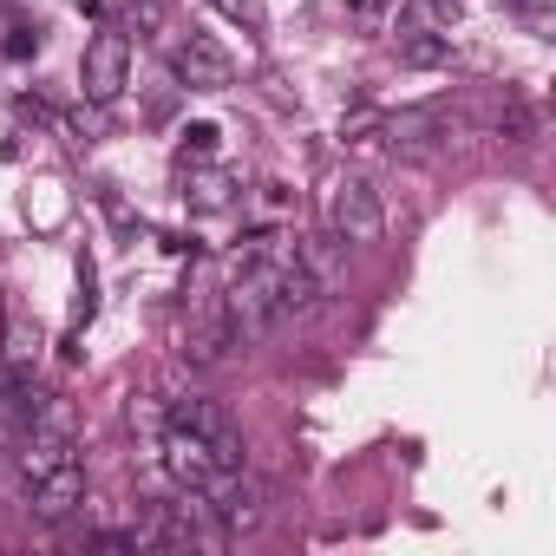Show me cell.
<instances>
[{
    "mask_svg": "<svg viewBox=\"0 0 556 556\" xmlns=\"http://www.w3.org/2000/svg\"><path fill=\"white\" fill-rule=\"evenodd\" d=\"M125 14H131V27H144V34H157V27H164V0H131V8H125Z\"/></svg>",
    "mask_w": 556,
    "mask_h": 556,
    "instance_id": "18",
    "label": "cell"
},
{
    "mask_svg": "<svg viewBox=\"0 0 556 556\" xmlns=\"http://www.w3.org/2000/svg\"><path fill=\"white\" fill-rule=\"evenodd\" d=\"M177 197L197 216H223V210H236V177L210 157H177Z\"/></svg>",
    "mask_w": 556,
    "mask_h": 556,
    "instance_id": "8",
    "label": "cell"
},
{
    "mask_svg": "<svg viewBox=\"0 0 556 556\" xmlns=\"http://www.w3.org/2000/svg\"><path fill=\"white\" fill-rule=\"evenodd\" d=\"M400 60H406V66H419V73H432V66H452V34L413 27V34H400Z\"/></svg>",
    "mask_w": 556,
    "mask_h": 556,
    "instance_id": "11",
    "label": "cell"
},
{
    "mask_svg": "<svg viewBox=\"0 0 556 556\" xmlns=\"http://www.w3.org/2000/svg\"><path fill=\"white\" fill-rule=\"evenodd\" d=\"M170 419H177V426H190V432H203V439H210V452H216L223 465H242V432H236V419H229L216 400H177V406H170Z\"/></svg>",
    "mask_w": 556,
    "mask_h": 556,
    "instance_id": "9",
    "label": "cell"
},
{
    "mask_svg": "<svg viewBox=\"0 0 556 556\" xmlns=\"http://www.w3.org/2000/svg\"><path fill=\"white\" fill-rule=\"evenodd\" d=\"M380 229H387L380 190H374L367 177H334V184H328V236L367 249V242H380Z\"/></svg>",
    "mask_w": 556,
    "mask_h": 556,
    "instance_id": "2",
    "label": "cell"
},
{
    "mask_svg": "<svg viewBox=\"0 0 556 556\" xmlns=\"http://www.w3.org/2000/svg\"><path fill=\"white\" fill-rule=\"evenodd\" d=\"M517 8H530V0H517Z\"/></svg>",
    "mask_w": 556,
    "mask_h": 556,
    "instance_id": "22",
    "label": "cell"
},
{
    "mask_svg": "<svg viewBox=\"0 0 556 556\" xmlns=\"http://www.w3.org/2000/svg\"><path fill=\"white\" fill-rule=\"evenodd\" d=\"M216 151V125H190L184 131V157H210Z\"/></svg>",
    "mask_w": 556,
    "mask_h": 556,
    "instance_id": "19",
    "label": "cell"
},
{
    "mask_svg": "<svg viewBox=\"0 0 556 556\" xmlns=\"http://www.w3.org/2000/svg\"><path fill=\"white\" fill-rule=\"evenodd\" d=\"M216 14H229L236 27L262 34V27H268V0H216Z\"/></svg>",
    "mask_w": 556,
    "mask_h": 556,
    "instance_id": "16",
    "label": "cell"
},
{
    "mask_svg": "<svg viewBox=\"0 0 556 556\" xmlns=\"http://www.w3.org/2000/svg\"><path fill=\"white\" fill-rule=\"evenodd\" d=\"M380 125H387L380 105H354V112H341V144H354V151H380Z\"/></svg>",
    "mask_w": 556,
    "mask_h": 556,
    "instance_id": "12",
    "label": "cell"
},
{
    "mask_svg": "<svg viewBox=\"0 0 556 556\" xmlns=\"http://www.w3.org/2000/svg\"><path fill=\"white\" fill-rule=\"evenodd\" d=\"M131 86V34L125 27H99L79 53V92L92 105H118V92Z\"/></svg>",
    "mask_w": 556,
    "mask_h": 556,
    "instance_id": "1",
    "label": "cell"
},
{
    "mask_svg": "<svg viewBox=\"0 0 556 556\" xmlns=\"http://www.w3.org/2000/svg\"><path fill=\"white\" fill-rule=\"evenodd\" d=\"M125 419H131V432H144V439L157 445V432H164V419H170V406H157L151 393H138V400L125 406Z\"/></svg>",
    "mask_w": 556,
    "mask_h": 556,
    "instance_id": "14",
    "label": "cell"
},
{
    "mask_svg": "<svg viewBox=\"0 0 556 556\" xmlns=\"http://www.w3.org/2000/svg\"><path fill=\"white\" fill-rule=\"evenodd\" d=\"M295 210H302V197H295L289 184H262V197H255V216H262V223H289Z\"/></svg>",
    "mask_w": 556,
    "mask_h": 556,
    "instance_id": "13",
    "label": "cell"
},
{
    "mask_svg": "<svg viewBox=\"0 0 556 556\" xmlns=\"http://www.w3.org/2000/svg\"><path fill=\"white\" fill-rule=\"evenodd\" d=\"M157 465L177 478V491H203L216 471H229V465L210 452V439L190 432V426H177V419H164V432H157Z\"/></svg>",
    "mask_w": 556,
    "mask_h": 556,
    "instance_id": "5",
    "label": "cell"
},
{
    "mask_svg": "<svg viewBox=\"0 0 556 556\" xmlns=\"http://www.w3.org/2000/svg\"><path fill=\"white\" fill-rule=\"evenodd\" d=\"M341 8H348V14H361V8H367V0H341Z\"/></svg>",
    "mask_w": 556,
    "mask_h": 556,
    "instance_id": "21",
    "label": "cell"
},
{
    "mask_svg": "<svg viewBox=\"0 0 556 556\" xmlns=\"http://www.w3.org/2000/svg\"><path fill=\"white\" fill-rule=\"evenodd\" d=\"M21 497H27V510H34L40 523H73V517H79V504H86V465H79V452H73V458H60L53 471L27 478V484H21Z\"/></svg>",
    "mask_w": 556,
    "mask_h": 556,
    "instance_id": "6",
    "label": "cell"
},
{
    "mask_svg": "<svg viewBox=\"0 0 556 556\" xmlns=\"http://www.w3.org/2000/svg\"><path fill=\"white\" fill-rule=\"evenodd\" d=\"M0 361H8V315H0Z\"/></svg>",
    "mask_w": 556,
    "mask_h": 556,
    "instance_id": "20",
    "label": "cell"
},
{
    "mask_svg": "<svg viewBox=\"0 0 556 556\" xmlns=\"http://www.w3.org/2000/svg\"><path fill=\"white\" fill-rule=\"evenodd\" d=\"M229 348H236V341H229L223 289L197 282V289H190V321H184V361H190V367H216V361H223Z\"/></svg>",
    "mask_w": 556,
    "mask_h": 556,
    "instance_id": "4",
    "label": "cell"
},
{
    "mask_svg": "<svg viewBox=\"0 0 556 556\" xmlns=\"http://www.w3.org/2000/svg\"><path fill=\"white\" fill-rule=\"evenodd\" d=\"M295 255H302L308 282H315L321 295L341 289V242H334V236H295Z\"/></svg>",
    "mask_w": 556,
    "mask_h": 556,
    "instance_id": "10",
    "label": "cell"
},
{
    "mask_svg": "<svg viewBox=\"0 0 556 556\" xmlns=\"http://www.w3.org/2000/svg\"><path fill=\"white\" fill-rule=\"evenodd\" d=\"M170 73L190 86V92H229L236 86V60L210 40V34H190V40H177V53H170Z\"/></svg>",
    "mask_w": 556,
    "mask_h": 556,
    "instance_id": "7",
    "label": "cell"
},
{
    "mask_svg": "<svg viewBox=\"0 0 556 556\" xmlns=\"http://www.w3.org/2000/svg\"><path fill=\"white\" fill-rule=\"evenodd\" d=\"M452 138H458V118H445V105H406V112H387L380 125V144L393 157H432Z\"/></svg>",
    "mask_w": 556,
    "mask_h": 556,
    "instance_id": "3",
    "label": "cell"
},
{
    "mask_svg": "<svg viewBox=\"0 0 556 556\" xmlns=\"http://www.w3.org/2000/svg\"><path fill=\"white\" fill-rule=\"evenodd\" d=\"M92 308H99V268H92V255H79V302H73V334L92 321Z\"/></svg>",
    "mask_w": 556,
    "mask_h": 556,
    "instance_id": "15",
    "label": "cell"
},
{
    "mask_svg": "<svg viewBox=\"0 0 556 556\" xmlns=\"http://www.w3.org/2000/svg\"><path fill=\"white\" fill-rule=\"evenodd\" d=\"M0 53H8V60H34V53H40V27H14Z\"/></svg>",
    "mask_w": 556,
    "mask_h": 556,
    "instance_id": "17",
    "label": "cell"
}]
</instances>
